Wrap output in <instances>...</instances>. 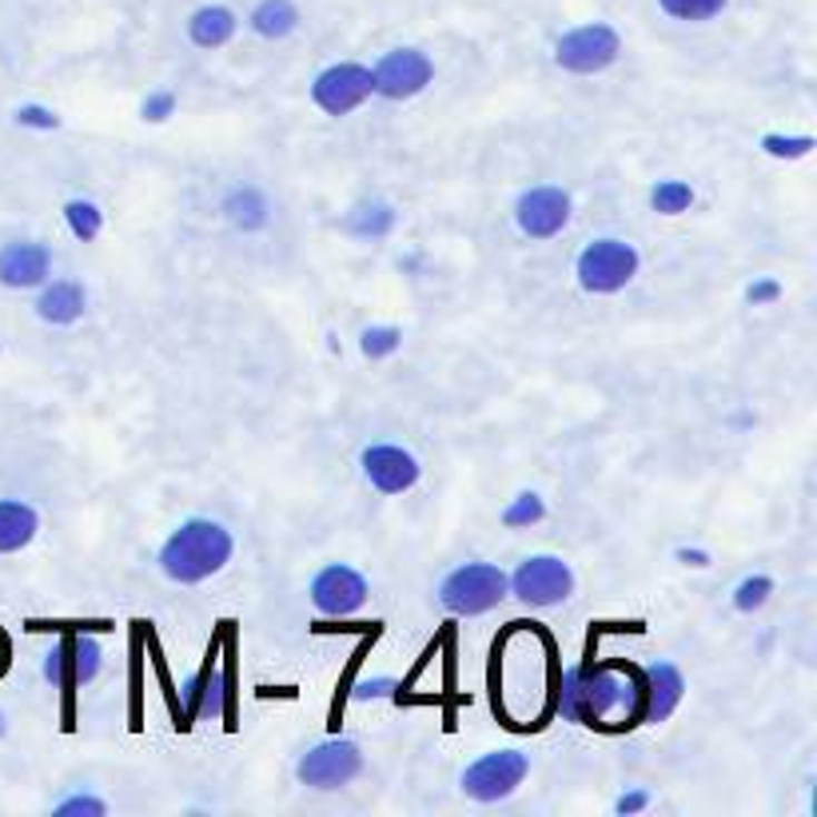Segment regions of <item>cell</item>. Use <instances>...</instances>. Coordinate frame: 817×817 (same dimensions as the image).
Wrapping results in <instances>:
<instances>
[{
  "mask_svg": "<svg viewBox=\"0 0 817 817\" xmlns=\"http://www.w3.org/2000/svg\"><path fill=\"white\" fill-rule=\"evenodd\" d=\"M638 698H642V686H638L634 670L614 662H582L571 670H559L554 678V706L562 710V718L582 726H607L614 713H622L627 722H638Z\"/></svg>",
  "mask_w": 817,
  "mask_h": 817,
  "instance_id": "cell-1",
  "label": "cell"
},
{
  "mask_svg": "<svg viewBox=\"0 0 817 817\" xmlns=\"http://www.w3.org/2000/svg\"><path fill=\"white\" fill-rule=\"evenodd\" d=\"M232 554H236V534L211 514H191L171 526L156 562H160L164 579L176 587H200L228 567Z\"/></svg>",
  "mask_w": 817,
  "mask_h": 817,
  "instance_id": "cell-2",
  "label": "cell"
},
{
  "mask_svg": "<svg viewBox=\"0 0 817 817\" xmlns=\"http://www.w3.org/2000/svg\"><path fill=\"white\" fill-rule=\"evenodd\" d=\"M638 267H642V256L630 239L599 236L574 256V279L587 295H618L622 287L634 284Z\"/></svg>",
  "mask_w": 817,
  "mask_h": 817,
  "instance_id": "cell-3",
  "label": "cell"
},
{
  "mask_svg": "<svg viewBox=\"0 0 817 817\" xmlns=\"http://www.w3.org/2000/svg\"><path fill=\"white\" fill-rule=\"evenodd\" d=\"M435 594H439V607L451 610V614L479 618L499 607L511 590H506L503 567H494V562H459L455 571L443 574Z\"/></svg>",
  "mask_w": 817,
  "mask_h": 817,
  "instance_id": "cell-4",
  "label": "cell"
},
{
  "mask_svg": "<svg viewBox=\"0 0 817 817\" xmlns=\"http://www.w3.org/2000/svg\"><path fill=\"white\" fill-rule=\"evenodd\" d=\"M526 774H531V758L523 750H486L463 770L459 789H463V798L479 801V806H494V801L511 798L526 781Z\"/></svg>",
  "mask_w": 817,
  "mask_h": 817,
  "instance_id": "cell-5",
  "label": "cell"
},
{
  "mask_svg": "<svg viewBox=\"0 0 817 817\" xmlns=\"http://www.w3.org/2000/svg\"><path fill=\"white\" fill-rule=\"evenodd\" d=\"M363 774V746L352 738H324L295 761V781L307 789H343Z\"/></svg>",
  "mask_w": 817,
  "mask_h": 817,
  "instance_id": "cell-6",
  "label": "cell"
},
{
  "mask_svg": "<svg viewBox=\"0 0 817 817\" xmlns=\"http://www.w3.org/2000/svg\"><path fill=\"white\" fill-rule=\"evenodd\" d=\"M506 590L526 607H559L574 594V571L559 554H526L514 574H506Z\"/></svg>",
  "mask_w": 817,
  "mask_h": 817,
  "instance_id": "cell-7",
  "label": "cell"
},
{
  "mask_svg": "<svg viewBox=\"0 0 817 817\" xmlns=\"http://www.w3.org/2000/svg\"><path fill=\"white\" fill-rule=\"evenodd\" d=\"M618 57H622V37L602 20L579 24L554 40V65L562 72H574V77H599Z\"/></svg>",
  "mask_w": 817,
  "mask_h": 817,
  "instance_id": "cell-8",
  "label": "cell"
},
{
  "mask_svg": "<svg viewBox=\"0 0 817 817\" xmlns=\"http://www.w3.org/2000/svg\"><path fill=\"white\" fill-rule=\"evenodd\" d=\"M431 80H435V65H431V57L423 48H391V52H383V57L375 60V68H371V88H375V96L395 100V105L415 100L419 92H427Z\"/></svg>",
  "mask_w": 817,
  "mask_h": 817,
  "instance_id": "cell-9",
  "label": "cell"
},
{
  "mask_svg": "<svg viewBox=\"0 0 817 817\" xmlns=\"http://www.w3.org/2000/svg\"><path fill=\"white\" fill-rule=\"evenodd\" d=\"M375 96L371 88V68L360 60H339V65H327L324 72H315L312 80V105L324 116H352L355 108H363Z\"/></svg>",
  "mask_w": 817,
  "mask_h": 817,
  "instance_id": "cell-10",
  "label": "cell"
},
{
  "mask_svg": "<svg viewBox=\"0 0 817 817\" xmlns=\"http://www.w3.org/2000/svg\"><path fill=\"white\" fill-rule=\"evenodd\" d=\"M571 191L559 184H534L514 200V228L526 239H554L571 224Z\"/></svg>",
  "mask_w": 817,
  "mask_h": 817,
  "instance_id": "cell-11",
  "label": "cell"
},
{
  "mask_svg": "<svg viewBox=\"0 0 817 817\" xmlns=\"http://www.w3.org/2000/svg\"><path fill=\"white\" fill-rule=\"evenodd\" d=\"M307 594H312V607L324 618H352L367 607L371 587L347 562H327L324 571H315Z\"/></svg>",
  "mask_w": 817,
  "mask_h": 817,
  "instance_id": "cell-12",
  "label": "cell"
},
{
  "mask_svg": "<svg viewBox=\"0 0 817 817\" xmlns=\"http://www.w3.org/2000/svg\"><path fill=\"white\" fill-rule=\"evenodd\" d=\"M360 471L367 479L371 491L380 494H407L411 486L423 479V463L411 455L407 447L400 443H371V447L360 451Z\"/></svg>",
  "mask_w": 817,
  "mask_h": 817,
  "instance_id": "cell-13",
  "label": "cell"
},
{
  "mask_svg": "<svg viewBox=\"0 0 817 817\" xmlns=\"http://www.w3.org/2000/svg\"><path fill=\"white\" fill-rule=\"evenodd\" d=\"M686 698V675L675 662H654L642 675V698H638V722L658 726L670 722Z\"/></svg>",
  "mask_w": 817,
  "mask_h": 817,
  "instance_id": "cell-14",
  "label": "cell"
},
{
  "mask_svg": "<svg viewBox=\"0 0 817 817\" xmlns=\"http://www.w3.org/2000/svg\"><path fill=\"white\" fill-rule=\"evenodd\" d=\"M52 276V252L37 239H12L0 247V287L32 292Z\"/></svg>",
  "mask_w": 817,
  "mask_h": 817,
  "instance_id": "cell-15",
  "label": "cell"
},
{
  "mask_svg": "<svg viewBox=\"0 0 817 817\" xmlns=\"http://www.w3.org/2000/svg\"><path fill=\"white\" fill-rule=\"evenodd\" d=\"M88 312V295L77 279H45L37 295V315L52 327H72L80 324Z\"/></svg>",
  "mask_w": 817,
  "mask_h": 817,
  "instance_id": "cell-16",
  "label": "cell"
},
{
  "mask_svg": "<svg viewBox=\"0 0 817 817\" xmlns=\"http://www.w3.org/2000/svg\"><path fill=\"white\" fill-rule=\"evenodd\" d=\"M219 211L244 236H256V232H264L272 224V200H267V191L256 188V184H236V188L224 191Z\"/></svg>",
  "mask_w": 817,
  "mask_h": 817,
  "instance_id": "cell-17",
  "label": "cell"
},
{
  "mask_svg": "<svg viewBox=\"0 0 817 817\" xmlns=\"http://www.w3.org/2000/svg\"><path fill=\"white\" fill-rule=\"evenodd\" d=\"M343 232L352 239H387L391 232L400 228V208L391 200H380V196H371V200H360L352 208L343 211Z\"/></svg>",
  "mask_w": 817,
  "mask_h": 817,
  "instance_id": "cell-18",
  "label": "cell"
},
{
  "mask_svg": "<svg viewBox=\"0 0 817 817\" xmlns=\"http://www.w3.org/2000/svg\"><path fill=\"white\" fill-rule=\"evenodd\" d=\"M105 650L96 634H68L65 638V690H80L100 678Z\"/></svg>",
  "mask_w": 817,
  "mask_h": 817,
  "instance_id": "cell-19",
  "label": "cell"
},
{
  "mask_svg": "<svg viewBox=\"0 0 817 817\" xmlns=\"http://www.w3.org/2000/svg\"><path fill=\"white\" fill-rule=\"evenodd\" d=\"M40 531V514L24 499H0V554L24 551Z\"/></svg>",
  "mask_w": 817,
  "mask_h": 817,
  "instance_id": "cell-20",
  "label": "cell"
},
{
  "mask_svg": "<svg viewBox=\"0 0 817 817\" xmlns=\"http://www.w3.org/2000/svg\"><path fill=\"white\" fill-rule=\"evenodd\" d=\"M239 20L232 9H224V4H204V9L191 12L188 20V40L196 48H204V52H216V48H224L232 37H236Z\"/></svg>",
  "mask_w": 817,
  "mask_h": 817,
  "instance_id": "cell-21",
  "label": "cell"
},
{
  "mask_svg": "<svg viewBox=\"0 0 817 817\" xmlns=\"http://www.w3.org/2000/svg\"><path fill=\"white\" fill-rule=\"evenodd\" d=\"M247 29L259 40H287L299 29V9H295V0H259L247 17Z\"/></svg>",
  "mask_w": 817,
  "mask_h": 817,
  "instance_id": "cell-22",
  "label": "cell"
},
{
  "mask_svg": "<svg viewBox=\"0 0 817 817\" xmlns=\"http://www.w3.org/2000/svg\"><path fill=\"white\" fill-rule=\"evenodd\" d=\"M65 224L80 244H92V239L105 232V208L96 200H88V196H72V200L65 204Z\"/></svg>",
  "mask_w": 817,
  "mask_h": 817,
  "instance_id": "cell-23",
  "label": "cell"
},
{
  "mask_svg": "<svg viewBox=\"0 0 817 817\" xmlns=\"http://www.w3.org/2000/svg\"><path fill=\"white\" fill-rule=\"evenodd\" d=\"M650 208L658 216H682V211L695 208V188L686 180H658L650 188Z\"/></svg>",
  "mask_w": 817,
  "mask_h": 817,
  "instance_id": "cell-24",
  "label": "cell"
},
{
  "mask_svg": "<svg viewBox=\"0 0 817 817\" xmlns=\"http://www.w3.org/2000/svg\"><path fill=\"white\" fill-rule=\"evenodd\" d=\"M403 347V327L395 324H371L360 332V352L367 360H391Z\"/></svg>",
  "mask_w": 817,
  "mask_h": 817,
  "instance_id": "cell-25",
  "label": "cell"
},
{
  "mask_svg": "<svg viewBox=\"0 0 817 817\" xmlns=\"http://www.w3.org/2000/svg\"><path fill=\"white\" fill-rule=\"evenodd\" d=\"M770 594H774L770 574H746V579L734 587V610H738V614H754V610H761L770 602Z\"/></svg>",
  "mask_w": 817,
  "mask_h": 817,
  "instance_id": "cell-26",
  "label": "cell"
},
{
  "mask_svg": "<svg viewBox=\"0 0 817 817\" xmlns=\"http://www.w3.org/2000/svg\"><path fill=\"white\" fill-rule=\"evenodd\" d=\"M658 9L670 20H686V24H702L713 20L726 9V0H658Z\"/></svg>",
  "mask_w": 817,
  "mask_h": 817,
  "instance_id": "cell-27",
  "label": "cell"
},
{
  "mask_svg": "<svg viewBox=\"0 0 817 817\" xmlns=\"http://www.w3.org/2000/svg\"><path fill=\"white\" fill-rule=\"evenodd\" d=\"M542 514H547L542 494L539 491H523V494H514L511 503H506L503 523L506 526H531V523H542Z\"/></svg>",
  "mask_w": 817,
  "mask_h": 817,
  "instance_id": "cell-28",
  "label": "cell"
},
{
  "mask_svg": "<svg viewBox=\"0 0 817 817\" xmlns=\"http://www.w3.org/2000/svg\"><path fill=\"white\" fill-rule=\"evenodd\" d=\"M761 152L774 156V160H801V156L814 152V136H778V132H766V136H761Z\"/></svg>",
  "mask_w": 817,
  "mask_h": 817,
  "instance_id": "cell-29",
  "label": "cell"
},
{
  "mask_svg": "<svg viewBox=\"0 0 817 817\" xmlns=\"http://www.w3.org/2000/svg\"><path fill=\"white\" fill-rule=\"evenodd\" d=\"M176 108H180L176 92H171V88H156V92L144 96L140 120H148V124H164V120H171V116H176Z\"/></svg>",
  "mask_w": 817,
  "mask_h": 817,
  "instance_id": "cell-30",
  "label": "cell"
},
{
  "mask_svg": "<svg viewBox=\"0 0 817 817\" xmlns=\"http://www.w3.org/2000/svg\"><path fill=\"white\" fill-rule=\"evenodd\" d=\"M52 814L60 817H105L108 814V801L96 798V794H68V798H60L57 806H52Z\"/></svg>",
  "mask_w": 817,
  "mask_h": 817,
  "instance_id": "cell-31",
  "label": "cell"
},
{
  "mask_svg": "<svg viewBox=\"0 0 817 817\" xmlns=\"http://www.w3.org/2000/svg\"><path fill=\"white\" fill-rule=\"evenodd\" d=\"M12 120H17L20 128H37V132H52V128H60L57 108H48V105H20L17 112H12Z\"/></svg>",
  "mask_w": 817,
  "mask_h": 817,
  "instance_id": "cell-32",
  "label": "cell"
},
{
  "mask_svg": "<svg viewBox=\"0 0 817 817\" xmlns=\"http://www.w3.org/2000/svg\"><path fill=\"white\" fill-rule=\"evenodd\" d=\"M395 690H400L395 678H360L352 695L360 698V702H380V698H391Z\"/></svg>",
  "mask_w": 817,
  "mask_h": 817,
  "instance_id": "cell-33",
  "label": "cell"
},
{
  "mask_svg": "<svg viewBox=\"0 0 817 817\" xmlns=\"http://www.w3.org/2000/svg\"><path fill=\"white\" fill-rule=\"evenodd\" d=\"M746 299H750L754 307H766V304H774V299H781V284H778V279H770V276L754 279V284L746 287Z\"/></svg>",
  "mask_w": 817,
  "mask_h": 817,
  "instance_id": "cell-34",
  "label": "cell"
},
{
  "mask_svg": "<svg viewBox=\"0 0 817 817\" xmlns=\"http://www.w3.org/2000/svg\"><path fill=\"white\" fill-rule=\"evenodd\" d=\"M45 682H52V686L65 690V638H60L57 647L45 654Z\"/></svg>",
  "mask_w": 817,
  "mask_h": 817,
  "instance_id": "cell-35",
  "label": "cell"
},
{
  "mask_svg": "<svg viewBox=\"0 0 817 817\" xmlns=\"http://www.w3.org/2000/svg\"><path fill=\"white\" fill-rule=\"evenodd\" d=\"M647 806H650V794H647V789H627V794L614 801V814H642Z\"/></svg>",
  "mask_w": 817,
  "mask_h": 817,
  "instance_id": "cell-36",
  "label": "cell"
},
{
  "mask_svg": "<svg viewBox=\"0 0 817 817\" xmlns=\"http://www.w3.org/2000/svg\"><path fill=\"white\" fill-rule=\"evenodd\" d=\"M678 562H682V567H695V571H706V567H710V554L698 551V547H678Z\"/></svg>",
  "mask_w": 817,
  "mask_h": 817,
  "instance_id": "cell-37",
  "label": "cell"
},
{
  "mask_svg": "<svg viewBox=\"0 0 817 817\" xmlns=\"http://www.w3.org/2000/svg\"><path fill=\"white\" fill-rule=\"evenodd\" d=\"M0 734H4V718H0Z\"/></svg>",
  "mask_w": 817,
  "mask_h": 817,
  "instance_id": "cell-38",
  "label": "cell"
}]
</instances>
